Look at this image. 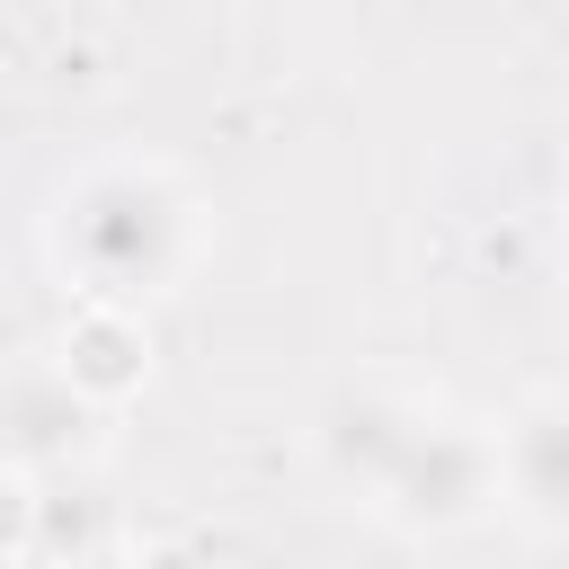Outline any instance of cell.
<instances>
[{
    "mask_svg": "<svg viewBox=\"0 0 569 569\" xmlns=\"http://www.w3.org/2000/svg\"><path fill=\"white\" fill-rule=\"evenodd\" d=\"M44 240H53V267L71 276V293L160 302L204 258V204L160 160H89L80 178L53 187Z\"/></svg>",
    "mask_w": 569,
    "mask_h": 569,
    "instance_id": "1",
    "label": "cell"
},
{
    "mask_svg": "<svg viewBox=\"0 0 569 569\" xmlns=\"http://www.w3.org/2000/svg\"><path fill=\"white\" fill-rule=\"evenodd\" d=\"M489 498H498V436L489 427H471V418H445V409H427V427L400 445V462L382 471V489L365 498L391 533H462V525H480L489 516Z\"/></svg>",
    "mask_w": 569,
    "mask_h": 569,
    "instance_id": "2",
    "label": "cell"
},
{
    "mask_svg": "<svg viewBox=\"0 0 569 569\" xmlns=\"http://www.w3.org/2000/svg\"><path fill=\"white\" fill-rule=\"evenodd\" d=\"M498 498L525 525L569 533V400H533L498 427Z\"/></svg>",
    "mask_w": 569,
    "mask_h": 569,
    "instance_id": "6",
    "label": "cell"
},
{
    "mask_svg": "<svg viewBox=\"0 0 569 569\" xmlns=\"http://www.w3.org/2000/svg\"><path fill=\"white\" fill-rule=\"evenodd\" d=\"M418 427H427V400L382 391V382H356V391H338V400H329V418H320V471H329L338 489L373 498V489H382V471L400 462V445H409Z\"/></svg>",
    "mask_w": 569,
    "mask_h": 569,
    "instance_id": "4",
    "label": "cell"
},
{
    "mask_svg": "<svg viewBox=\"0 0 569 569\" xmlns=\"http://www.w3.org/2000/svg\"><path fill=\"white\" fill-rule=\"evenodd\" d=\"M36 507H44L36 471L0 453V560H9V551H36Z\"/></svg>",
    "mask_w": 569,
    "mask_h": 569,
    "instance_id": "7",
    "label": "cell"
},
{
    "mask_svg": "<svg viewBox=\"0 0 569 569\" xmlns=\"http://www.w3.org/2000/svg\"><path fill=\"white\" fill-rule=\"evenodd\" d=\"M53 373L98 400V409H124L142 400L151 382V329H142V302H107V293H80L62 338H53Z\"/></svg>",
    "mask_w": 569,
    "mask_h": 569,
    "instance_id": "3",
    "label": "cell"
},
{
    "mask_svg": "<svg viewBox=\"0 0 569 569\" xmlns=\"http://www.w3.org/2000/svg\"><path fill=\"white\" fill-rule=\"evenodd\" d=\"M98 400H80L53 365H36V373H9L0 382V453L9 462H27L36 480L44 471H62V462H80L89 445H98Z\"/></svg>",
    "mask_w": 569,
    "mask_h": 569,
    "instance_id": "5",
    "label": "cell"
}]
</instances>
